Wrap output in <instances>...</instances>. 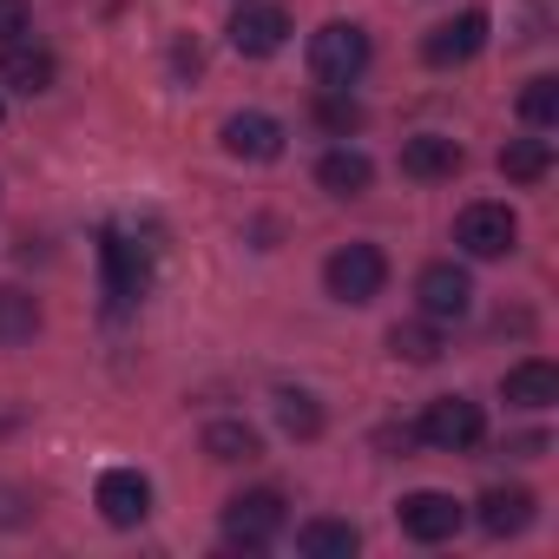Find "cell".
<instances>
[{
    "instance_id": "cell-1",
    "label": "cell",
    "mask_w": 559,
    "mask_h": 559,
    "mask_svg": "<svg viewBox=\"0 0 559 559\" xmlns=\"http://www.w3.org/2000/svg\"><path fill=\"white\" fill-rule=\"evenodd\" d=\"M323 284H330V297H336V304L362 310V304H376V297H382V284H389V257H382L376 243H343V250L323 263Z\"/></svg>"
},
{
    "instance_id": "cell-2",
    "label": "cell",
    "mask_w": 559,
    "mask_h": 559,
    "mask_svg": "<svg viewBox=\"0 0 559 559\" xmlns=\"http://www.w3.org/2000/svg\"><path fill=\"white\" fill-rule=\"evenodd\" d=\"M362 67H369V34L356 21H330V27L310 34V73L323 86H349Z\"/></svg>"
},
{
    "instance_id": "cell-3",
    "label": "cell",
    "mask_w": 559,
    "mask_h": 559,
    "mask_svg": "<svg viewBox=\"0 0 559 559\" xmlns=\"http://www.w3.org/2000/svg\"><path fill=\"white\" fill-rule=\"evenodd\" d=\"M99 263H106V297H112V310H126V304L145 297V284H152V257H145L126 230H99Z\"/></svg>"
},
{
    "instance_id": "cell-4",
    "label": "cell",
    "mask_w": 559,
    "mask_h": 559,
    "mask_svg": "<svg viewBox=\"0 0 559 559\" xmlns=\"http://www.w3.org/2000/svg\"><path fill=\"white\" fill-rule=\"evenodd\" d=\"M276 533H284V493L276 487H250L224 507V539L230 546H270Z\"/></svg>"
},
{
    "instance_id": "cell-5",
    "label": "cell",
    "mask_w": 559,
    "mask_h": 559,
    "mask_svg": "<svg viewBox=\"0 0 559 559\" xmlns=\"http://www.w3.org/2000/svg\"><path fill=\"white\" fill-rule=\"evenodd\" d=\"M415 435H421L428 448H441V454H461V448H474V441L487 435V421H480V402H467V395H435Z\"/></svg>"
},
{
    "instance_id": "cell-6",
    "label": "cell",
    "mask_w": 559,
    "mask_h": 559,
    "mask_svg": "<svg viewBox=\"0 0 559 559\" xmlns=\"http://www.w3.org/2000/svg\"><path fill=\"white\" fill-rule=\"evenodd\" d=\"M395 520H402V533H408L415 546H441V539L461 533L467 507H461L454 493H441V487H421V493H408V500L395 507Z\"/></svg>"
},
{
    "instance_id": "cell-7",
    "label": "cell",
    "mask_w": 559,
    "mask_h": 559,
    "mask_svg": "<svg viewBox=\"0 0 559 559\" xmlns=\"http://www.w3.org/2000/svg\"><path fill=\"white\" fill-rule=\"evenodd\" d=\"M513 237H520V217L507 211V204H467L461 217H454V243L467 250V257H507L513 250Z\"/></svg>"
},
{
    "instance_id": "cell-8",
    "label": "cell",
    "mask_w": 559,
    "mask_h": 559,
    "mask_svg": "<svg viewBox=\"0 0 559 559\" xmlns=\"http://www.w3.org/2000/svg\"><path fill=\"white\" fill-rule=\"evenodd\" d=\"M415 297H421V317L428 323H461L474 310V276L461 263H428L421 284H415Z\"/></svg>"
},
{
    "instance_id": "cell-9",
    "label": "cell",
    "mask_w": 559,
    "mask_h": 559,
    "mask_svg": "<svg viewBox=\"0 0 559 559\" xmlns=\"http://www.w3.org/2000/svg\"><path fill=\"white\" fill-rule=\"evenodd\" d=\"M284 40H290V14L284 8H237L230 14V47L243 60H270Z\"/></svg>"
},
{
    "instance_id": "cell-10",
    "label": "cell",
    "mask_w": 559,
    "mask_h": 559,
    "mask_svg": "<svg viewBox=\"0 0 559 559\" xmlns=\"http://www.w3.org/2000/svg\"><path fill=\"white\" fill-rule=\"evenodd\" d=\"M99 513H106L112 526H139V520L152 513V480H145L139 467H106V474H99Z\"/></svg>"
},
{
    "instance_id": "cell-11",
    "label": "cell",
    "mask_w": 559,
    "mask_h": 559,
    "mask_svg": "<svg viewBox=\"0 0 559 559\" xmlns=\"http://www.w3.org/2000/svg\"><path fill=\"white\" fill-rule=\"evenodd\" d=\"M224 152L250 158V165H270V158H284V126L270 112H230L224 119Z\"/></svg>"
},
{
    "instance_id": "cell-12",
    "label": "cell",
    "mask_w": 559,
    "mask_h": 559,
    "mask_svg": "<svg viewBox=\"0 0 559 559\" xmlns=\"http://www.w3.org/2000/svg\"><path fill=\"white\" fill-rule=\"evenodd\" d=\"M480 47H487V14H461V21H441V27L421 40L428 67H467Z\"/></svg>"
},
{
    "instance_id": "cell-13",
    "label": "cell",
    "mask_w": 559,
    "mask_h": 559,
    "mask_svg": "<svg viewBox=\"0 0 559 559\" xmlns=\"http://www.w3.org/2000/svg\"><path fill=\"white\" fill-rule=\"evenodd\" d=\"M0 80H8L14 93H47L53 80H60V60L47 53V47H27V40H8V47H0Z\"/></svg>"
},
{
    "instance_id": "cell-14",
    "label": "cell",
    "mask_w": 559,
    "mask_h": 559,
    "mask_svg": "<svg viewBox=\"0 0 559 559\" xmlns=\"http://www.w3.org/2000/svg\"><path fill=\"white\" fill-rule=\"evenodd\" d=\"M500 395L513 402V408H552L559 402V369L552 362H513L507 376H500Z\"/></svg>"
},
{
    "instance_id": "cell-15",
    "label": "cell",
    "mask_w": 559,
    "mask_h": 559,
    "mask_svg": "<svg viewBox=\"0 0 559 559\" xmlns=\"http://www.w3.org/2000/svg\"><path fill=\"white\" fill-rule=\"evenodd\" d=\"M402 171H408V178H421V185L454 178V171H461V145H454V139H441V132H421V139H408V145H402Z\"/></svg>"
},
{
    "instance_id": "cell-16",
    "label": "cell",
    "mask_w": 559,
    "mask_h": 559,
    "mask_svg": "<svg viewBox=\"0 0 559 559\" xmlns=\"http://www.w3.org/2000/svg\"><path fill=\"white\" fill-rule=\"evenodd\" d=\"M317 185H323L330 198H362V191L376 185V165H369V152H349V145H336V152H323V165H317Z\"/></svg>"
},
{
    "instance_id": "cell-17",
    "label": "cell",
    "mask_w": 559,
    "mask_h": 559,
    "mask_svg": "<svg viewBox=\"0 0 559 559\" xmlns=\"http://www.w3.org/2000/svg\"><path fill=\"white\" fill-rule=\"evenodd\" d=\"M533 507H539V500H533L526 487H487V493H480V526H487L493 539L526 533V526H533Z\"/></svg>"
},
{
    "instance_id": "cell-18",
    "label": "cell",
    "mask_w": 559,
    "mask_h": 559,
    "mask_svg": "<svg viewBox=\"0 0 559 559\" xmlns=\"http://www.w3.org/2000/svg\"><path fill=\"white\" fill-rule=\"evenodd\" d=\"M297 546H304L310 559H349L362 539H356L349 520H304V526H297Z\"/></svg>"
},
{
    "instance_id": "cell-19",
    "label": "cell",
    "mask_w": 559,
    "mask_h": 559,
    "mask_svg": "<svg viewBox=\"0 0 559 559\" xmlns=\"http://www.w3.org/2000/svg\"><path fill=\"white\" fill-rule=\"evenodd\" d=\"M40 336V304L27 290H0V349H21Z\"/></svg>"
},
{
    "instance_id": "cell-20",
    "label": "cell",
    "mask_w": 559,
    "mask_h": 559,
    "mask_svg": "<svg viewBox=\"0 0 559 559\" xmlns=\"http://www.w3.org/2000/svg\"><path fill=\"white\" fill-rule=\"evenodd\" d=\"M500 171H507L513 185H539V178L552 171V145H546V139H507Z\"/></svg>"
},
{
    "instance_id": "cell-21",
    "label": "cell",
    "mask_w": 559,
    "mask_h": 559,
    "mask_svg": "<svg viewBox=\"0 0 559 559\" xmlns=\"http://www.w3.org/2000/svg\"><path fill=\"white\" fill-rule=\"evenodd\" d=\"M204 454H211V461H257L263 441H257L250 421H211V428H204Z\"/></svg>"
},
{
    "instance_id": "cell-22",
    "label": "cell",
    "mask_w": 559,
    "mask_h": 559,
    "mask_svg": "<svg viewBox=\"0 0 559 559\" xmlns=\"http://www.w3.org/2000/svg\"><path fill=\"white\" fill-rule=\"evenodd\" d=\"M276 421H284V435H297V441L323 435V408H317L310 389H284V395H276Z\"/></svg>"
},
{
    "instance_id": "cell-23",
    "label": "cell",
    "mask_w": 559,
    "mask_h": 559,
    "mask_svg": "<svg viewBox=\"0 0 559 559\" xmlns=\"http://www.w3.org/2000/svg\"><path fill=\"white\" fill-rule=\"evenodd\" d=\"M389 349H395L402 362H435V356H441V330H435V323H395V330H389Z\"/></svg>"
},
{
    "instance_id": "cell-24",
    "label": "cell",
    "mask_w": 559,
    "mask_h": 559,
    "mask_svg": "<svg viewBox=\"0 0 559 559\" xmlns=\"http://www.w3.org/2000/svg\"><path fill=\"white\" fill-rule=\"evenodd\" d=\"M520 119H526V126H539V132L559 119V80H552V73L526 80V93H520Z\"/></svg>"
},
{
    "instance_id": "cell-25",
    "label": "cell",
    "mask_w": 559,
    "mask_h": 559,
    "mask_svg": "<svg viewBox=\"0 0 559 559\" xmlns=\"http://www.w3.org/2000/svg\"><path fill=\"white\" fill-rule=\"evenodd\" d=\"M317 119H323L330 132H356V126H362V106H356V99H343V86H330V93L317 99Z\"/></svg>"
},
{
    "instance_id": "cell-26",
    "label": "cell",
    "mask_w": 559,
    "mask_h": 559,
    "mask_svg": "<svg viewBox=\"0 0 559 559\" xmlns=\"http://www.w3.org/2000/svg\"><path fill=\"white\" fill-rule=\"evenodd\" d=\"M27 27H34V8H27V0H0V47L21 40Z\"/></svg>"
},
{
    "instance_id": "cell-27",
    "label": "cell",
    "mask_w": 559,
    "mask_h": 559,
    "mask_svg": "<svg viewBox=\"0 0 559 559\" xmlns=\"http://www.w3.org/2000/svg\"><path fill=\"white\" fill-rule=\"evenodd\" d=\"M0 112H8V106H0Z\"/></svg>"
}]
</instances>
